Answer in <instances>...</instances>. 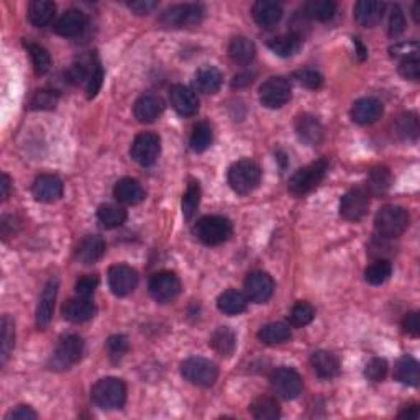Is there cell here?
<instances>
[{"label":"cell","mask_w":420,"mask_h":420,"mask_svg":"<svg viewBox=\"0 0 420 420\" xmlns=\"http://www.w3.org/2000/svg\"><path fill=\"white\" fill-rule=\"evenodd\" d=\"M91 399L97 407L106 411H117L125 406L127 401V386L122 379L103 378L92 386Z\"/></svg>","instance_id":"cell-1"},{"label":"cell","mask_w":420,"mask_h":420,"mask_svg":"<svg viewBox=\"0 0 420 420\" xmlns=\"http://www.w3.org/2000/svg\"><path fill=\"white\" fill-rule=\"evenodd\" d=\"M409 227V212L399 205H384L374 217V228L379 238H399Z\"/></svg>","instance_id":"cell-2"},{"label":"cell","mask_w":420,"mask_h":420,"mask_svg":"<svg viewBox=\"0 0 420 420\" xmlns=\"http://www.w3.org/2000/svg\"><path fill=\"white\" fill-rule=\"evenodd\" d=\"M327 171H329V161L327 160H319L301 168L289 179V193L294 195L309 194L310 190L317 188L324 181Z\"/></svg>","instance_id":"cell-3"},{"label":"cell","mask_w":420,"mask_h":420,"mask_svg":"<svg viewBox=\"0 0 420 420\" xmlns=\"http://www.w3.org/2000/svg\"><path fill=\"white\" fill-rule=\"evenodd\" d=\"M261 181V168L252 160H240L228 169V184L237 194H250Z\"/></svg>","instance_id":"cell-4"},{"label":"cell","mask_w":420,"mask_h":420,"mask_svg":"<svg viewBox=\"0 0 420 420\" xmlns=\"http://www.w3.org/2000/svg\"><path fill=\"white\" fill-rule=\"evenodd\" d=\"M195 235L202 243L217 247L232 235V222L222 215H205L195 223Z\"/></svg>","instance_id":"cell-5"},{"label":"cell","mask_w":420,"mask_h":420,"mask_svg":"<svg viewBox=\"0 0 420 420\" xmlns=\"http://www.w3.org/2000/svg\"><path fill=\"white\" fill-rule=\"evenodd\" d=\"M205 10L200 4H179L163 12L160 21L166 29H190L204 19Z\"/></svg>","instance_id":"cell-6"},{"label":"cell","mask_w":420,"mask_h":420,"mask_svg":"<svg viewBox=\"0 0 420 420\" xmlns=\"http://www.w3.org/2000/svg\"><path fill=\"white\" fill-rule=\"evenodd\" d=\"M84 353V342L78 335H66L58 342L50 358V368L64 371L73 368Z\"/></svg>","instance_id":"cell-7"},{"label":"cell","mask_w":420,"mask_h":420,"mask_svg":"<svg viewBox=\"0 0 420 420\" xmlns=\"http://www.w3.org/2000/svg\"><path fill=\"white\" fill-rule=\"evenodd\" d=\"M181 374L188 383L199 387H210L219 378V369L210 359L193 357L181 364Z\"/></svg>","instance_id":"cell-8"},{"label":"cell","mask_w":420,"mask_h":420,"mask_svg":"<svg viewBox=\"0 0 420 420\" xmlns=\"http://www.w3.org/2000/svg\"><path fill=\"white\" fill-rule=\"evenodd\" d=\"M150 296L160 304H169L176 301L181 292V281L171 271H160L151 276L148 285Z\"/></svg>","instance_id":"cell-9"},{"label":"cell","mask_w":420,"mask_h":420,"mask_svg":"<svg viewBox=\"0 0 420 420\" xmlns=\"http://www.w3.org/2000/svg\"><path fill=\"white\" fill-rule=\"evenodd\" d=\"M271 386L282 399L292 401L299 397L302 391V379L296 369L281 367L271 374Z\"/></svg>","instance_id":"cell-10"},{"label":"cell","mask_w":420,"mask_h":420,"mask_svg":"<svg viewBox=\"0 0 420 420\" xmlns=\"http://www.w3.org/2000/svg\"><path fill=\"white\" fill-rule=\"evenodd\" d=\"M260 101L268 108H281L291 101V84L285 78H270L260 87Z\"/></svg>","instance_id":"cell-11"},{"label":"cell","mask_w":420,"mask_h":420,"mask_svg":"<svg viewBox=\"0 0 420 420\" xmlns=\"http://www.w3.org/2000/svg\"><path fill=\"white\" fill-rule=\"evenodd\" d=\"M161 153V140L155 133H140L133 140L130 155L140 166L155 165Z\"/></svg>","instance_id":"cell-12"},{"label":"cell","mask_w":420,"mask_h":420,"mask_svg":"<svg viewBox=\"0 0 420 420\" xmlns=\"http://www.w3.org/2000/svg\"><path fill=\"white\" fill-rule=\"evenodd\" d=\"M368 209L369 195L364 189H350L340 200V215L348 222H359L368 214Z\"/></svg>","instance_id":"cell-13"},{"label":"cell","mask_w":420,"mask_h":420,"mask_svg":"<svg viewBox=\"0 0 420 420\" xmlns=\"http://www.w3.org/2000/svg\"><path fill=\"white\" fill-rule=\"evenodd\" d=\"M138 286V272L127 265H113L108 270V287L117 297H125Z\"/></svg>","instance_id":"cell-14"},{"label":"cell","mask_w":420,"mask_h":420,"mask_svg":"<svg viewBox=\"0 0 420 420\" xmlns=\"http://www.w3.org/2000/svg\"><path fill=\"white\" fill-rule=\"evenodd\" d=\"M275 292V281L268 272L256 271L245 280V296L256 304L268 302Z\"/></svg>","instance_id":"cell-15"},{"label":"cell","mask_w":420,"mask_h":420,"mask_svg":"<svg viewBox=\"0 0 420 420\" xmlns=\"http://www.w3.org/2000/svg\"><path fill=\"white\" fill-rule=\"evenodd\" d=\"M63 190V181L54 174H41L35 179L34 188H31L34 198L43 204H53V202L61 199Z\"/></svg>","instance_id":"cell-16"},{"label":"cell","mask_w":420,"mask_h":420,"mask_svg":"<svg viewBox=\"0 0 420 420\" xmlns=\"http://www.w3.org/2000/svg\"><path fill=\"white\" fill-rule=\"evenodd\" d=\"M169 101L174 111L183 117H193L199 111L198 96L185 86H174L169 92Z\"/></svg>","instance_id":"cell-17"},{"label":"cell","mask_w":420,"mask_h":420,"mask_svg":"<svg viewBox=\"0 0 420 420\" xmlns=\"http://www.w3.org/2000/svg\"><path fill=\"white\" fill-rule=\"evenodd\" d=\"M296 133L302 143L317 146L324 140V125L319 122L317 117L304 113L296 120Z\"/></svg>","instance_id":"cell-18"},{"label":"cell","mask_w":420,"mask_h":420,"mask_svg":"<svg viewBox=\"0 0 420 420\" xmlns=\"http://www.w3.org/2000/svg\"><path fill=\"white\" fill-rule=\"evenodd\" d=\"M56 296H58V280L56 277H51V280L46 282L45 289H43L40 302H38V307H36L38 329H45V327L51 322Z\"/></svg>","instance_id":"cell-19"},{"label":"cell","mask_w":420,"mask_h":420,"mask_svg":"<svg viewBox=\"0 0 420 420\" xmlns=\"http://www.w3.org/2000/svg\"><path fill=\"white\" fill-rule=\"evenodd\" d=\"M165 111V102L155 94H145L135 102L133 113L140 123H153Z\"/></svg>","instance_id":"cell-20"},{"label":"cell","mask_w":420,"mask_h":420,"mask_svg":"<svg viewBox=\"0 0 420 420\" xmlns=\"http://www.w3.org/2000/svg\"><path fill=\"white\" fill-rule=\"evenodd\" d=\"M386 5L383 2H376V0H359L354 4V19L362 26L373 29L383 20Z\"/></svg>","instance_id":"cell-21"},{"label":"cell","mask_w":420,"mask_h":420,"mask_svg":"<svg viewBox=\"0 0 420 420\" xmlns=\"http://www.w3.org/2000/svg\"><path fill=\"white\" fill-rule=\"evenodd\" d=\"M381 116H383V103L374 97H363L352 107V118L359 125L374 123Z\"/></svg>","instance_id":"cell-22"},{"label":"cell","mask_w":420,"mask_h":420,"mask_svg":"<svg viewBox=\"0 0 420 420\" xmlns=\"http://www.w3.org/2000/svg\"><path fill=\"white\" fill-rule=\"evenodd\" d=\"M64 319L71 324H84L89 322L96 315V307L89 299L86 297H74L63 305Z\"/></svg>","instance_id":"cell-23"},{"label":"cell","mask_w":420,"mask_h":420,"mask_svg":"<svg viewBox=\"0 0 420 420\" xmlns=\"http://www.w3.org/2000/svg\"><path fill=\"white\" fill-rule=\"evenodd\" d=\"M252 15L261 29H272L276 24H280L282 7L277 2H271V0H260L253 5Z\"/></svg>","instance_id":"cell-24"},{"label":"cell","mask_w":420,"mask_h":420,"mask_svg":"<svg viewBox=\"0 0 420 420\" xmlns=\"http://www.w3.org/2000/svg\"><path fill=\"white\" fill-rule=\"evenodd\" d=\"M106 253V242L101 235H87L76 250V260L83 265H94Z\"/></svg>","instance_id":"cell-25"},{"label":"cell","mask_w":420,"mask_h":420,"mask_svg":"<svg viewBox=\"0 0 420 420\" xmlns=\"http://www.w3.org/2000/svg\"><path fill=\"white\" fill-rule=\"evenodd\" d=\"M310 367L320 379H332L340 373V362L334 353L319 350L310 357Z\"/></svg>","instance_id":"cell-26"},{"label":"cell","mask_w":420,"mask_h":420,"mask_svg":"<svg viewBox=\"0 0 420 420\" xmlns=\"http://www.w3.org/2000/svg\"><path fill=\"white\" fill-rule=\"evenodd\" d=\"M86 25H87L86 15L83 12H79V10L73 9L61 15V19L56 21V25H54V31L61 36L73 38L83 34Z\"/></svg>","instance_id":"cell-27"},{"label":"cell","mask_w":420,"mask_h":420,"mask_svg":"<svg viewBox=\"0 0 420 420\" xmlns=\"http://www.w3.org/2000/svg\"><path fill=\"white\" fill-rule=\"evenodd\" d=\"M113 195L123 205H136L145 199V190L138 181L132 178H123L113 188Z\"/></svg>","instance_id":"cell-28"},{"label":"cell","mask_w":420,"mask_h":420,"mask_svg":"<svg viewBox=\"0 0 420 420\" xmlns=\"http://www.w3.org/2000/svg\"><path fill=\"white\" fill-rule=\"evenodd\" d=\"M217 307L225 315H240L248 307V297L237 289H228L217 299Z\"/></svg>","instance_id":"cell-29"},{"label":"cell","mask_w":420,"mask_h":420,"mask_svg":"<svg viewBox=\"0 0 420 420\" xmlns=\"http://www.w3.org/2000/svg\"><path fill=\"white\" fill-rule=\"evenodd\" d=\"M228 56L237 64H250L256 56L255 43L247 36L233 38L228 45Z\"/></svg>","instance_id":"cell-30"},{"label":"cell","mask_w":420,"mask_h":420,"mask_svg":"<svg viewBox=\"0 0 420 420\" xmlns=\"http://www.w3.org/2000/svg\"><path fill=\"white\" fill-rule=\"evenodd\" d=\"M222 73L214 66H202L194 76V84L199 92L215 94L222 86Z\"/></svg>","instance_id":"cell-31"},{"label":"cell","mask_w":420,"mask_h":420,"mask_svg":"<svg viewBox=\"0 0 420 420\" xmlns=\"http://www.w3.org/2000/svg\"><path fill=\"white\" fill-rule=\"evenodd\" d=\"M210 345L220 357H232L237 348V335L230 327H219L210 337Z\"/></svg>","instance_id":"cell-32"},{"label":"cell","mask_w":420,"mask_h":420,"mask_svg":"<svg viewBox=\"0 0 420 420\" xmlns=\"http://www.w3.org/2000/svg\"><path fill=\"white\" fill-rule=\"evenodd\" d=\"M268 46L272 53L277 54V56L289 58V56H294V54L301 50L302 38L297 34L280 35V36L271 38V40L268 41Z\"/></svg>","instance_id":"cell-33"},{"label":"cell","mask_w":420,"mask_h":420,"mask_svg":"<svg viewBox=\"0 0 420 420\" xmlns=\"http://www.w3.org/2000/svg\"><path fill=\"white\" fill-rule=\"evenodd\" d=\"M54 12H56V5L50 0H34L29 5V20L36 29H43L51 24Z\"/></svg>","instance_id":"cell-34"},{"label":"cell","mask_w":420,"mask_h":420,"mask_svg":"<svg viewBox=\"0 0 420 420\" xmlns=\"http://www.w3.org/2000/svg\"><path fill=\"white\" fill-rule=\"evenodd\" d=\"M291 329H289L287 324H282V322H272L265 327H261L258 332V338L265 345H281V343H286L291 340Z\"/></svg>","instance_id":"cell-35"},{"label":"cell","mask_w":420,"mask_h":420,"mask_svg":"<svg viewBox=\"0 0 420 420\" xmlns=\"http://www.w3.org/2000/svg\"><path fill=\"white\" fill-rule=\"evenodd\" d=\"M250 412L256 420H276L280 419V404L271 396H260L252 402Z\"/></svg>","instance_id":"cell-36"},{"label":"cell","mask_w":420,"mask_h":420,"mask_svg":"<svg viewBox=\"0 0 420 420\" xmlns=\"http://www.w3.org/2000/svg\"><path fill=\"white\" fill-rule=\"evenodd\" d=\"M394 378L406 386H419L420 373L417 359H414L412 357H402L399 362L396 363Z\"/></svg>","instance_id":"cell-37"},{"label":"cell","mask_w":420,"mask_h":420,"mask_svg":"<svg viewBox=\"0 0 420 420\" xmlns=\"http://www.w3.org/2000/svg\"><path fill=\"white\" fill-rule=\"evenodd\" d=\"M15 347V327L9 315H4L0 322V363L5 367Z\"/></svg>","instance_id":"cell-38"},{"label":"cell","mask_w":420,"mask_h":420,"mask_svg":"<svg viewBox=\"0 0 420 420\" xmlns=\"http://www.w3.org/2000/svg\"><path fill=\"white\" fill-rule=\"evenodd\" d=\"M391 181H392V176L387 168L378 166L371 169L368 181H367L368 195H384L391 188Z\"/></svg>","instance_id":"cell-39"},{"label":"cell","mask_w":420,"mask_h":420,"mask_svg":"<svg viewBox=\"0 0 420 420\" xmlns=\"http://www.w3.org/2000/svg\"><path fill=\"white\" fill-rule=\"evenodd\" d=\"M337 5L330 0H309L304 5V15L310 20L329 21L335 17Z\"/></svg>","instance_id":"cell-40"},{"label":"cell","mask_w":420,"mask_h":420,"mask_svg":"<svg viewBox=\"0 0 420 420\" xmlns=\"http://www.w3.org/2000/svg\"><path fill=\"white\" fill-rule=\"evenodd\" d=\"M97 219L106 228H117L127 220V210L117 204H103L97 210Z\"/></svg>","instance_id":"cell-41"},{"label":"cell","mask_w":420,"mask_h":420,"mask_svg":"<svg viewBox=\"0 0 420 420\" xmlns=\"http://www.w3.org/2000/svg\"><path fill=\"white\" fill-rule=\"evenodd\" d=\"M212 140H214V132H212V127L207 122H199L194 125L193 133H190V148L195 153L205 151L212 145Z\"/></svg>","instance_id":"cell-42"},{"label":"cell","mask_w":420,"mask_h":420,"mask_svg":"<svg viewBox=\"0 0 420 420\" xmlns=\"http://www.w3.org/2000/svg\"><path fill=\"white\" fill-rule=\"evenodd\" d=\"M24 45L26 48V51H29V54H30L31 63H34L35 73L38 76L46 74L48 71L51 69V56H50V53H48L43 46L36 45V43L25 41Z\"/></svg>","instance_id":"cell-43"},{"label":"cell","mask_w":420,"mask_h":420,"mask_svg":"<svg viewBox=\"0 0 420 420\" xmlns=\"http://www.w3.org/2000/svg\"><path fill=\"white\" fill-rule=\"evenodd\" d=\"M392 272V266L387 260H378L373 265H369L364 271V280L371 286H381L389 280Z\"/></svg>","instance_id":"cell-44"},{"label":"cell","mask_w":420,"mask_h":420,"mask_svg":"<svg viewBox=\"0 0 420 420\" xmlns=\"http://www.w3.org/2000/svg\"><path fill=\"white\" fill-rule=\"evenodd\" d=\"M396 132L402 140H417L419 136V118L416 113H404L396 120Z\"/></svg>","instance_id":"cell-45"},{"label":"cell","mask_w":420,"mask_h":420,"mask_svg":"<svg viewBox=\"0 0 420 420\" xmlns=\"http://www.w3.org/2000/svg\"><path fill=\"white\" fill-rule=\"evenodd\" d=\"M200 204V185L198 181H190L183 198V214L185 220H190Z\"/></svg>","instance_id":"cell-46"},{"label":"cell","mask_w":420,"mask_h":420,"mask_svg":"<svg viewBox=\"0 0 420 420\" xmlns=\"http://www.w3.org/2000/svg\"><path fill=\"white\" fill-rule=\"evenodd\" d=\"M315 317V309L309 302H297L291 309V314H289V320H291L292 325L296 327H304L309 325L310 322Z\"/></svg>","instance_id":"cell-47"},{"label":"cell","mask_w":420,"mask_h":420,"mask_svg":"<svg viewBox=\"0 0 420 420\" xmlns=\"http://www.w3.org/2000/svg\"><path fill=\"white\" fill-rule=\"evenodd\" d=\"M106 350L112 362H120L128 352V340L125 335H112L106 343Z\"/></svg>","instance_id":"cell-48"},{"label":"cell","mask_w":420,"mask_h":420,"mask_svg":"<svg viewBox=\"0 0 420 420\" xmlns=\"http://www.w3.org/2000/svg\"><path fill=\"white\" fill-rule=\"evenodd\" d=\"M58 92L54 91H38L36 94L31 99V108H36V111H50V108H54L58 103Z\"/></svg>","instance_id":"cell-49"},{"label":"cell","mask_w":420,"mask_h":420,"mask_svg":"<svg viewBox=\"0 0 420 420\" xmlns=\"http://www.w3.org/2000/svg\"><path fill=\"white\" fill-rule=\"evenodd\" d=\"M387 369H389V367H387L386 359L373 358L367 364V368H364V376H367L369 381H373V383H381L387 376Z\"/></svg>","instance_id":"cell-50"},{"label":"cell","mask_w":420,"mask_h":420,"mask_svg":"<svg viewBox=\"0 0 420 420\" xmlns=\"http://www.w3.org/2000/svg\"><path fill=\"white\" fill-rule=\"evenodd\" d=\"M294 79H296L299 84H302L304 87H307V89H312V91H317L319 87H322V84H324V78H322V74H319L317 71L314 69L296 71V73H294Z\"/></svg>","instance_id":"cell-51"},{"label":"cell","mask_w":420,"mask_h":420,"mask_svg":"<svg viewBox=\"0 0 420 420\" xmlns=\"http://www.w3.org/2000/svg\"><path fill=\"white\" fill-rule=\"evenodd\" d=\"M97 286H99V277L96 275H86L83 277H79L78 282H76V294L79 297H86L89 299L92 294L96 292Z\"/></svg>","instance_id":"cell-52"},{"label":"cell","mask_w":420,"mask_h":420,"mask_svg":"<svg viewBox=\"0 0 420 420\" xmlns=\"http://www.w3.org/2000/svg\"><path fill=\"white\" fill-rule=\"evenodd\" d=\"M399 74L407 81H419V78H420L419 56L402 59L401 64H399Z\"/></svg>","instance_id":"cell-53"},{"label":"cell","mask_w":420,"mask_h":420,"mask_svg":"<svg viewBox=\"0 0 420 420\" xmlns=\"http://www.w3.org/2000/svg\"><path fill=\"white\" fill-rule=\"evenodd\" d=\"M406 30V17H404L402 10L394 5L391 9V15H389V35L391 36H399L404 34Z\"/></svg>","instance_id":"cell-54"},{"label":"cell","mask_w":420,"mask_h":420,"mask_svg":"<svg viewBox=\"0 0 420 420\" xmlns=\"http://www.w3.org/2000/svg\"><path fill=\"white\" fill-rule=\"evenodd\" d=\"M389 51H391V56L406 59V58L417 56V53H419V45H417L416 41H409V43L406 41V43H399V45L392 46Z\"/></svg>","instance_id":"cell-55"},{"label":"cell","mask_w":420,"mask_h":420,"mask_svg":"<svg viewBox=\"0 0 420 420\" xmlns=\"http://www.w3.org/2000/svg\"><path fill=\"white\" fill-rule=\"evenodd\" d=\"M402 330L404 334L411 335V337H419L420 334V320H419V314L417 312H411L407 314L406 317L402 320Z\"/></svg>","instance_id":"cell-56"},{"label":"cell","mask_w":420,"mask_h":420,"mask_svg":"<svg viewBox=\"0 0 420 420\" xmlns=\"http://www.w3.org/2000/svg\"><path fill=\"white\" fill-rule=\"evenodd\" d=\"M36 417H38V414L31 407L19 406V407H15L14 411H10L7 416H5V420H35Z\"/></svg>","instance_id":"cell-57"},{"label":"cell","mask_w":420,"mask_h":420,"mask_svg":"<svg viewBox=\"0 0 420 420\" xmlns=\"http://www.w3.org/2000/svg\"><path fill=\"white\" fill-rule=\"evenodd\" d=\"M156 7H158V2H155V0H135V2L128 4V9L136 15H148Z\"/></svg>","instance_id":"cell-58"},{"label":"cell","mask_w":420,"mask_h":420,"mask_svg":"<svg viewBox=\"0 0 420 420\" xmlns=\"http://www.w3.org/2000/svg\"><path fill=\"white\" fill-rule=\"evenodd\" d=\"M420 417V409L417 404H412V406H407L404 411L399 412V419H407V420H417Z\"/></svg>","instance_id":"cell-59"},{"label":"cell","mask_w":420,"mask_h":420,"mask_svg":"<svg viewBox=\"0 0 420 420\" xmlns=\"http://www.w3.org/2000/svg\"><path fill=\"white\" fill-rule=\"evenodd\" d=\"M0 188H2V199L5 200L9 198L10 193V178L7 174H2V181H0Z\"/></svg>","instance_id":"cell-60"},{"label":"cell","mask_w":420,"mask_h":420,"mask_svg":"<svg viewBox=\"0 0 420 420\" xmlns=\"http://www.w3.org/2000/svg\"><path fill=\"white\" fill-rule=\"evenodd\" d=\"M419 10H420V4H416L412 9V15H414V20H416V24H419Z\"/></svg>","instance_id":"cell-61"}]
</instances>
